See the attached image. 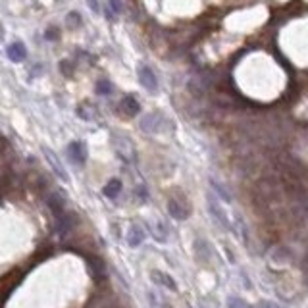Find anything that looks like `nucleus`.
Here are the masks:
<instances>
[{"label": "nucleus", "mask_w": 308, "mask_h": 308, "mask_svg": "<svg viewBox=\"0 0 308 308\" xmlns=\"http://www.w3.org/2000/svg\"><path fill=\"white\" fill-rule=\"evenodd\" d=\"M152 235L156 237L158 241H166V229H164V226L160 222L152 224Z\"/></svg>", "instance_id": "17"}, {"label": "nucleus", "mask_w": 308, "mask_h": 308, "mask_svg": "<svg viewBox=\"0 0 308 308\" xmlns=\"http://www.w3.org/2000/svg\"><path fill=\"white\" fill-rule=\"evenodd\" d=\"M43 154H45L46 162H48V166H50V170L56 173V177H60L64 183L70 181V175H68V172H66V168H64L62 164H60V160H58V156H56L48 146H45L43 148Z\"/></svg>", "instance_id": "1"}, {"label": "nucleus", "mask_w": 308, "mask_h": 308, "mask_svg": "<svg viewBox=\"0 0 308 308\" xmlns=\"http://www.w3.org/2000/svg\"><path fill=\"white\" fill-rule=\"evenodd\" d=\"M168 212H170V216L173 220H185V218L189 216V210L185 208V204L179 199H175V197H172V199L168 200Z\"/></svg>", "instance_id": "5"}, {"label": "nucleus", "mask_w": 308, "mask_h": 308, "mask_svg": "<svg viewBox=\"0 0 308 308\" xmlns=\"http://www.w3.org/2000/svg\"><path fill=\"white\" fill-rule=\"evenodd\" d=\"M87 4H89V8H91L93 12H100V4H99V0H87Z\"/></svg>", "instance_id": "22"}, {"label": "nucleus", "mask_w": 308, "mask_h": 308, "mask_svg": "<svg viewBox=\"0 0 308 308\" xmlns=\"http://www.w3.org/2000/svg\"><path fill=\"white\" fill-rule=\"evenodd\" d=\"M114 145H116L118 154L126 160V162H133V160H135V150H133V145L129 143V139L114 135Z\"/></svg>", "instance_id": "2"}, {"label": "nucleus", "mask_w": 308, "mask_h": 308, "mask_svg": "<svg viewBox=\"0 0 308 308\" xmlns=\"http://www.w3.org/2000/svg\"><path fill=\"white\" fill-rule=\"evenodd\" d=\"M108 2H110V10H112V14H114V16L121 12V4H119V0H108Z\"/></svg>", "instance_id": "20"}, {"label": "nucleus", "mask_w": 308, "mask_h": 308, "mask_svg": "<svg viewBox=\"0 0 308 308\" xmlns=\"http://www.w3.org/2000/svg\"><path fill=\"white\" fill-rule=\"evenodd\" d=\"M229 308H253L251 304H247L245 300H241V299H229Z\"/></svg>", "instance_id": "19"}, {"label": "nucleus", "mask_w": 308, "mask_h": 308, "mask_svg": "<svg viewBox=\"0 0 308 308\" xmlns=\"http://www.w3.org/2000/svg\"><path fill=\"white\" fill-rule=\"evenodd\" d=\"M56 226H58V233L60 235H68L73 227V216L68 214V212H64L62 216L56 218Z\"/></svg>", "instance_id": "9"}, {"label": "nucleus", "mask_w": 308, "mask_h": 308, "mask_svg": "<svg viewBox=\"0 0 308 308\" xmlns=\"http://www.w3.org/2000/svg\"><path fill=\"white\" fill-rule=\"evenodd\" d=\"M77 112H79V116H81L83 119H87V121H91V119H95V110L89 106V104H81L79 108H77Z\"/></svg>", "instance_id": "16"}, {"label": "nucleus", "mask_w": 308, "mask_h": 308, "mask_svg": "<svg viewBox=\"0 0 308 308\" xmlns=\"http://www.w3.org/2000/svg\"><path fill=\"white\" fill-rule=\"evenodd\" d=\"M97 93H99V95H110V93H112V85L102 79V81L97 83Z\"/></svg>", "instance_id": "18"}, {"label": "nucleus", "mask_w": 308, "mask_h": 308, "mask_svg": "<svg viewBox=\"0 0 308 308\" xmlns=\"http://www.w3.org/2000/svg\"><path fill=\"white\" fill-rule=\"evenodd\" d=\"M46 39H56V31H54V29H48V31H46Z\"/></svg>", "instance_id": "23"}, {"label": "nucleus", "mask_w": 308, "mask_h": 308, "mask_svg": "<svg viewBox=\"0 0 308 308\" xmlns=\"http://www.w3.org/2000/svg\"><path fill=\"white\" fill-rule=\"evenodd\" d=\"M6 54H8V58L12 60V62H23L25 60V56H27V48H25V45L21 43V41H14L12 45H8V48H6Z\"/></svg>", "instance_id": "3"}, {"label": "nucleus", "mask_w": 308, "mask_h": 308, "mask_svg": "<svg viewBox=\"0 0 308 308\" xmlns=\"http://www.w3.org/2000/svg\"><path fill=\"white\" fill-rule=\"evenodd\" d=\"M210 185H212V189L216 191V195L220 197L222 200H226V202H231V197H229V193L224 189V185L222 183L214 181V179H210Z\"/></svg>", "instance_id": "15"}, {"label": "nucleus", "mask_w": 308, "mask_h": 308, "mask_svg": "<svg viewBox=\"0 0 308 308\" xmlns=\"http://www.w3.org/2000/svg\"><path fill=\"white\" fill-rule=\"evenodd\" d=\"M145 241V231L141 226H131L129 231H127V243L129 247H139Z\"/></svg>", "instance_id": "8"}, {"label": "nucleus", "mask_w": 308, "mask_h": 308, "mask_svg": "<svg viewBox=\"0 0 308 308\" xmlns=\"http://www.w3.org/2000/svg\"><path fill=\"white\" fill-rule=\"evenodd\" d=\"M258 308H283V306L275 304V302H270V300H260V302H258Z\"/></svg>", "instance_id": "21"}, {"label": "nucleus", "mask_w": 308, "mask_h": 308, "mask_svg": "<svg viewBox=\"0 0 308 308\" xmlns=\"http://www.w3.org/2000/svg\"><path fill=\"white\" fill-rule=\"evenodd\" d=\"M139 81H141V85L145 87L146 91L152 93L158 89V81H156V77H154V72L150 68H146V66L139 68Z\"/></svg>", "instance_id": "4"}, {"label": "nucleus", "mask_w": 308, "mask_h": 308, "mask_svg": "<svg viewBox=\"0 0 308 308\" xmlns=\"http://www.w3.org/2000/svg\"><path fill=\"white\" fill-rule=\"evenodd\" d=\"M89 266H91V270H93V278L97 281L106 278V268H104V262H102L100 258H91Z\"/></svg>", "instance_id": "12"}, {"label": "nucleus", "mask_w": 308, "mask_h": 308, "mask_svg": "<svg viewBox=\"0 0 308 308\" xmlns=\"http://www.w3.org/2000/svg\"><path fill=\"white\" fill-rule=\"evenodd\" d=\"M68 154H70V158H72L73 162L79 164V166H83V164L87 162V148H85L83 143L73 141L72 145L68 146Z\"/></svg>", "instance_id": "6"}, {"label": "nucleus", "mask_w": 308, "mask_h": 308, "mask_svg": "<svg viewBox=\"0 0 308 308\" xmlns=\"http://www.w3.org/2000/svg\"><path fill=\"white\" fill-rule=\"evenodd\" d=\"M208 208H210V214L214 216V220H218V224L224 227H229V220H227L226 212L222 210V206L218 204V199H214L212 195L208 197Z\"/></svg>", "instance_id": "7"}, {"label": "nucleus", "mask_w": 308, "mask_h": 308, "mask_svg": "<svg viewBox=\"0 0 308 308\" xmlns=\"http://www.w3.org/2000/svg\"><path fill=\"white\" fill-rule=\"evenodd\" d=\"M121 110L126 112L127 116H137L141 106H139V102H137V99L133 95H127V97H124V100H121Z\"/></svg>", "instance_id": "10"}, {"label": "nucleus", "mask_w": 308, "mask_h": 308, "mask_svg": "<svg viewBox=\"0 0 308 308\" xmlns=\"http://www.w3.org/2000/svg\"><path fill=\"white\" fill-rule=\"evenodd\" d=\"M119 193H121V181L119 179H110L106 183V187H104V195L108 197V199H116Z\"/></svg>", "instance_id": "13"}, {"label": "nucleus", "mask_w": 308, "mask_h": 308, "mask_svg": "<svg viewBox=\"0 0 308 308\" xmlns=\"http://www.w3.org/2000/svg\"><path fill=\"white\" fill-rule=\"evenodd\" d=\"M46 204H48V208L52 210V214H54V218H58V216H62L64 212V202H62V199L58 197V195H50L48 199H46Z\"/></svg>", "instance_id": "11"}, {"label": "nucleus", "mask_w": 308, "mask_h": 308, "mask_svg": "<svg viewBox=\"0 0 308 308\" xmlns=\"http://www.w3.org/2000/svg\"><path fill=\"white\" fill-rule=\"evenodd\" d=\"M152 278H154V281H158L160 285H164V287H168V289H177V285H175V281L170 278V275H166V273H162V272H154L152 273Z\"/></svg>", "instance_id": "14"}]
</instances>
